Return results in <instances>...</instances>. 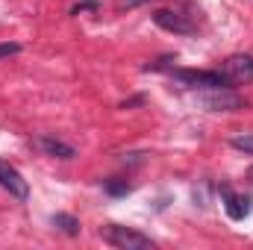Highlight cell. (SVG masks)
Returning <instances> with one entry per match:
<instances>
[{
  "label": "cell",
  "instance_id": "obj_2",
  "mask_svg": "<svg viewBox=\"0 0 253 250\" xmlns=\"http://www.w3.org/2000/svg\"><path fill=\"white\" fill-rule=\"evenodd\" d=\"M171 71V77H177V80H183L186 85L191 88H227L230 85V80L221 74V71H186V68H168Z\"/></svg>",
  "mask_w": 253,
  "mask_h": 250
},
{
  "label": "cell",
  "instance_id": "obj_11",
  "mask_svg": "<svg viewBox=\"0 0 253 250\" xmlns=\"http://www.w3.org/2000/svg\"><path fill=\"white\" fill-rule=\"evenodd\" d=\"M106 191H109V194H126L129 186H126V183H106Z\"/></svg>",
  "mask_w": 253,
  "mask_h": 250
},
{
  "label": "cell",
  "instance_id": "obj_10",
  "mask_svg": "<svg viewBox=\"0 0 253 250\" xmlns=\"http://www.w3.org/2000/svg\"><path fill=\"white\" fill-rule=\"evenodd\" d=\"M236 150H245V153H253V132H245V135H236L230 141Z\"/></svg>",
  "mask_w": 253,
  "mask_h": 250
},
{
  "label": "cell",
  "instance_id": "obj_12",
  "mask_svg": "<svg viewBox=\"0 0 253 250\" xmlns=\"http://www.w3.org/2000/svg\"><path fill=\"white\" fill-rule=\"evenodd\" d=\"M18 50H21V44H15V42H12V44H0V59H3V56H15Z\"/></svg>",
  "mask_w": 253,
  "mask_h": 250
},
{
  "label": "cell",
  "instance_id": "obj_7",
  "mask_svg": "<svg viewBox=\"0 0 253 250\" xmlns=\"http://www.w3.org/2000/svg\"><path fill=\"white\" fill-rule=\"evenodd\" d=\"M36 147L44 150L47 156H59V159H74V156H77V150H74L71 144H65V141H59V138H50V135L36 138Z\"/></svg>",
  "mask_w": 253,
  "mask_h": 250
},
{
  "label": "cell",
  "instance_id": "obj_9",
  "mask_svg": "<svg viewBox=\"0 0 253 250\" xmlns=\"http://www.w3.org/2000/svg\"><path fill=\"white\" fill-rule=\"evenodd\" d=\"M53 227H59L65 236H80V221H77L74 215L56 212V215H53Z\"/></svg>",
  "mask_w": 253,
  "mask_h": 250
},
{
  "label": "cell",
  "instance_id": "obj_5",
  "mask_svg": "<svg viewBox=\"0 0 253 250\" xmlns=\"http://www.w3.org/2000/svg\"><path fill=\"white\" fill-rule=\"evenodd\" d=\"M153 24L168 30V33H177V36H191L194 33V24L189 18L180 15V12H171V9H156L153 12Z\"/></svg>",
  "mask_w": 253,
  "mask_h": 250
},
{
  "label": "cell",
  "instance_id": "obj_4",
  "mask_svg": "<svg viewBox=\"0 0 253 250\" xmlns=\"http://www.w3.org/2000/svg\"><path fill=\"white\" fill-rule=\"evenodd\" d=\"M221 74L230 80V85H248L253 83V56L248 53H236L221 65Z\"/></svg>",
  "mask_w": 253,
  "mask_h": 250
},
{
  "label": "cell",
  "instance_id": "obj_6",
  "mask_svg": "<svg viewBox=\"0 0 253 250\" xmlns=\"http://www.w3.org/2000/svg\"><path fill=\"white\" fill-rule=\"evenodd\" d=\"M0 188H6L12 197H18V200H27L30 197V186H27V180L9 165V162H0Z\"/></svg>",
  "mask_w": 253,
  "mask_h": 250
},
{
  "label": "cell",
  "instance_id": "obj_13",
  "mask_svg": "<svg viewBox=\"0 0 253 250\" xmlns=\"http://www.w3.org/2000/svg\"><path fill=\"white\" fill-rule=\"evenodd\" d=\"M248 180H251V183H253V168H251V171H248Z\"/></svg>",
  "mask_w": 253,
  "mask_h": 250
},
{
  "label": "cell",
  "instance_id": "obj_1",
  "mask_svg": "<svg viewBox=\"0 0 253 250\" xmlns=\"http://www.w3.org/2000/svg\"><path fill=\"white\" fill-rule=\"evenodd\" d=\"M197 100L209 112H239V109H245V97L230 91V85L227 88H203V94Z\"/></svg>",
  "mask_w": 253,
  "mask_h": 250
},
{
  "label": "cell",
  "instance_id": "obj_8",
  "mask_svg": "<svg viewBox=\"0 0 253 250\" xmlns=\"http://www.w3.org/2000/svg\"><path fill=\"white\" fill-rule=\"evenodd\" d=\"M221 194H224V200H227V203H224V206H227V215H230L233 221H242V218L248 215V200L239 197V194H233L227 186L221 188Z\"/></svg>",
  "mask_w": 253,
  "mask_h": 250
},
{
  "label": "cell",
  "instance_id": "obj_3",
  "mask_svg": "<svg viewBox=\"0 0 253 250\" xmlns=\"http://www.w3.org/2000/svg\"><path fill=\"white\" fill-rule=\"evenodd\" d=\"M103 239L112 248H121V250H150L153 248V242L147 236H141L138 230H129V227H118V224L106 227L103 230Z\"/></svg>",
  "mask_w": 253,
  "mask_h": 250
}]
</instances>
